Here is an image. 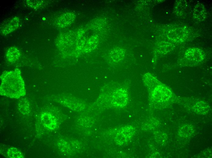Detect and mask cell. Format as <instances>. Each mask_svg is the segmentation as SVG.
Returning <instances> with one entry per match:
<instances>
[{
  "instance_id": "ba28073f",
  "label": "cell",
  "mask_w": 212,
  "mask_h": 158,
  "mask_svg": "<svg viewBox=\"0 0 212 158\" xmlns=\"http://www.w3.org/2000/svg\"><path fill=\"white\" fill-rule=\"evenodd\" d=\"M43 0H28L26 1L27 5L29 7L34 9H39L43 6L44 4Z\"/></svg>"
},
{
  "instance_id": "3957f363",
  "label": "cell",
  "mask_w": 212,
  "mask_h": 158,
  "mask_svg": "<svg viewBox=\"0 0 212 158\" xmlns=\"http://www.w3.org/2000/svg\"><path fill=\"white\" fill-rule=\"evenodd\" d=\"M74 18V16L72 13H65L58 19L56 23L60 27H65L69 25L73 21Z\"/></svg>"
},
{
  "instance_id": "6da1fadb",
  "label": "cell",
  "mask_w": 212,
  "mask_h": 158,
  "mask_svg": "<svg viewBox=\"0 0 212 158\" xmlns=\"http://www.w3.org/2000/svg\"><path fill=\"white\" fill-rule=\"evenodd\" d=\"M0 79L1 95L18 98L26 94L24 83L19 69L4 71L0 76Z\"/></svg>"
},
{
  "instance_id": "8992f818",
  "label": "cell",
  "mask_w": 212,
  "mask_h": 158,
  "mask_svg": "<svg viewBox=\"0 0 212 158\" xmlns=\"http://www.w3.org/2000/svg\"><path fill=\"white\" fill-rule=\"evenodd\" d=\"M18 106L19 111L23 114H28L30 112L29 103L26 98L19 100L18 103Z\"/></svg>"
},
{
  "instance_id": "52a82bcc",
  "label": "cell",
  "mask_w": 212,
  "mask_h": 158,
  "mask_svg": "<svg viewBox=\"0 0 212 158\" xmlns=\"http://www.w3.org/2000/svg\"><path fill=\"white\" fill-rule=\"evenodd\" d=\"M7 156L12 158H23L24 156L19 149L14 147L8 148L6 151Z\"/></svg>"
},
{
  "instance_id": "277c9868",
  "label": "cell",
  "mask_w": 212,
  "mask_h": 158,
  "mask_svg": "<svg viewBox=\"0 0 212 158\" xmlns=\"http://www.w3.org/2000/svg\"><path fill=\"white\" fill-rule=\"evenodd\" d=\"M41 120L42 124L49 129H53L56 125L55 121L49 113L43 112L41 115Z\"/></svg>"
},
{
  "instance_id": "5b68a950",
  "label": "cell",
  "mask_w": 212,
  "mask_h": 158,
  "mask_svg": "<svg viewBox=\"0 0 212 158\" xmlns=\"http://www.w3.org/2000/svg\"><path fill=\"white\" fill-rule=\"evenodd\" d=\"M20 56L19 50L16 47H12L7 50L6 57L7 60L9 62L14 63L17 60Z\"/></svg>"
},
{
  "instance_id": "7a4b0ae2",
  "label": "cell",
  "mask_w": 212,
  "mask_h": 158,
  "mask_svg": "<svg viewBox=\"0 0 212 158\" xmlns=\"http://www.w3.org/2000/svg\"><path fill=\"white\" fill-rule=\"evenodd\" d=\"M20 21L19 19L14 17L6 21L2 26L0 28L1 34L5 35L17 29L19 26Z\"/></svg>"
}]
</instances>
